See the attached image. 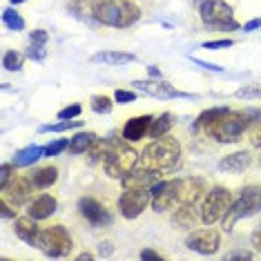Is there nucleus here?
Masks as SVG:
<instances>
[{
    "mask_svg": "<svg viewBox=\"0 0 261 261\" xmlns=\"http://www.w3.org/2000/svg\"><path fill=\"white\" fill-rule=\"evenodd\" d=\"M114 100H116V103H134V100H136V92L116 90V92H114Z\"/></svg>",
    "mask_w": 261,
    "mask_h": 261,
    "instance_id": "nucleus-40",
    "label": "nucleus"
},
{
    "mask_svg": "<svg viewBox=\"0 0 261 261\" xmlns=\"http://www.w3.org/2000/svg\"><path fill=\"white\" fill-rule=\"evenodd\" d=\"M221 246V234L212 228H201L194 230L186 237V248L188 250H194L199 254H215Z\"/></svg>",
    "mask_w": 261,
    "mask_h": 261,
    "instance_id": "nucleus-14",
    "label": "nucleus"
},
{
    "mask_svg": "<svg viewBox=\"0 0 261 261\" xmlns=\"http://www.w3.org/2000/svg\"><path fill=\"white\" fill-rule=\"evenodd\" d=\"M65 150H69V141L58 139V141H54V143H49L45 147V156H58V154H63Z\"/></svg>",
    "mask_w": 261,
    "mask_h": 261,
    "instance_id": "nucleus-34",
    "label": "nucleus"
},
{
    "mask_svg": "<svg viewBox=\"0 0 261 261\" xmlns=\"http://www.w3.org/2000/svg\"><path fill=\"white\" fill-rule=\"evenodd\" d=\"M232 194H230L228 188L223 186H215L205 192L203 205H201V221L205 225H215L217 221H221L225 217V212L232 205Z\"/></svg>",
    "mask_w": 261,
    "mask_h": 261,
    "instance_id": "nucleus-9",
    "label": "nucleus"
},
{
    "mask_svg": "<svg viewBox=\"0 0 261 261\" xmlns=\"http://www.w3.org/2000/svg\"><path fill=\"white\" fill-rule=\"evenodd\" d=\"M252 246H254V250H257V252H261V225H259V228L257 230H254V232H252Z\"/></svg>",
    "mask_w": 261,
    "mask_h": 261,
    "instance_id": "nucleus-47",
    "label": "nucleus"
},
{
    "mask_svg": "<svg viewBox=\"0 0 261 261\" xmlns=\"http://www.w3.org/2000/svg\"><path fill=\"white\" fill-rule=\"evenodd\" d=\"M79 127H83V121L67 118V121L61 123H51V125H40V132H67V129H79Z\"/></svg>",
    "mask_w": 261,
    "mask_h": 261,
    "instance_id": "nucleus-31",
    "label": "nucleus"
},
{
    "mask_svg": "<svg viewBox=\"0 0 261 261\" xmlns=\"http://www.w3.org/2000/svg\"><path fill=\"white\" fill-rule=\"evenodd\" d=\"M234 45L232 38H221V40H207V43H203V49H230V47Z\"/></svg>",
    "mask_w": 261,
    "mask_h": 261,
    "instance_id": "nucleus-38",
    "label": "nucleus"
},
{
    "mask_svg": "<svg viewBox=\"0 0 261 261\" xmlns=\"http://www.w3.org/2000/svg\"><path fill=\"white\" fill-rule=\"evenodd\" d=\"M34 248H38L45 257H51V259H61V257H67L74 248V239L72 234L67 232L65 225H49V228L40 230L36 241H34Z\"/></svg>",
    "mask_w": 261,
    "mask_h": 261,
    "instance_id": "nucleus-7",
    "label": "nucleus"
},
{
    "mask_svg": "<svg viewBox=\"0 0 261 261\" xmlns=\"http://www.w3.org/2000/svg\"><path fill=\"white\" fill-rule=\"evenodd\" d=\"M94 18L98 25L123 29L141 18V9L132 0H94Z\"/></svg>",
    "mask_w": 261,
    "mask_h": 261,
    "instance_id": "nucleus-4",
    "label": "nucleus"
},
{
    "mask_svg": "<svg viewBox=\"0 0 261 261\" xmlns=\"http://www.w3.org/2000/svg\"><path fill=\"white\" fill-rule=\"evenodd\" d=\"M96 139L98 136L94 134V132H79V134H74L72 139H69V154H87V150L96 143Z\"/></svg>",
    "mask_w": 261,
    "mask_h": 261,
    "instance_id": "nucleus-23",
    "label": "nucleus"
},
{
    "mask_svg": "<svg viewBox=\"0 0 261 261\" xmlns=\"http://www.w3.org/2000/svg\"><path fill=\"white\" fill-rule=\"evenodd\" d=\"M150 203H152L150 188L125 190V192L121 194V199H118V212L125 219H136Z\"/></svg>",
    "mask_w": 261,
    "mask_h": 261,
    "instance_id": "nucleus-11",
    "label": "nucleus"
},
{
    "mask_svg": "<svg viewBox=\"0 0 261 261\" xmlns=\"http://www.w3.org/2000/svg\"><path fill=\"white\" fill-rule=\"evenodd\" d=\"M199 219H201V210H197L194 203L183 205L174 212V223L179 225V228H194V225L199 223Z\"/></svg>",
    "mask_w": 261,
    "mask_h": 261,
    "instance_id": "nucleus-26",
    "label": "nucleus"
},
{
    "mask_svg": "<svg viewBox=\"0 0 261 261\" xmlns=\"http://www.w3.org/2000/svg\"><path fill=\"white\" fill-rule=\"evenodd\" d=\"M156 181H161V172L154 170H145V168H136L132 170L127 176H123L121 183L125 190H134V188H152Z\"/></svg>",
    "mask_w": 261,
    "mask_h": 261,
    "instance_id": "nucleus-15",
    "label": "nucleus"
},
{
    "mask_svg": "<svg viewBox=\"0 0 261 261\" xmlns=\"http://www.w3.org/2000/svg\"><path fill=\"white\" fill-rule=\"evenodd\" d=\"M174 125V116L170 114V112H163V114H159L156 118H152L150 123V129H147V136L150 139H159V136H165Z\"/></svg>",
    "mask_w": 261,
    "mask_h": 261,
    "instance_id": "nucleus-25",
    "label": "nucleus"
},
{
    "mask_svg": "<svg viewBox=\"0 0 261 261\" xmlns=\"http://www.w3.org/2000/svg\"><path fill=\"white\" fill-rule=\"evenodd\" d=\"M121 143V141H112V139H96L90 150H87V156H90V163H96V161H105V156L114 150V147Z\"/></svg>",
    "mask_w": 261,
    "mask_h": 261,
    "instance_id": "nucleus-27",
    "label": "nucleus"
},
{
    "mask_svg": "<svg viewBox=\"0 0 261 261\" xmlns=\"http://www.w3.org/2000/svg\"><path fill=\"white\" fill-rule=\"evenodd\" d=\"M230 108H210V110H203L199 114V118L194 121V132H199V129H203L205 125H210L212 121H217L221 114H225Z\"/></svg>",
    "mask_w": 261,
    "mask_h": 261,
    "instance_id": "nucleus-28",
    "label": "nucleus"
},
{
    "mask_svg": "<svg viewBox=\"0 0 261 261\" xmlns=\"http://www.w3.org/2000/svg\"><path fill=\"white\" fill-rule=\"evenodd\" d=\"M181 161V143L174 136H159L150 145H145V150L141 152L139 168L154 170V172H170L174 170Z\"/></svg>",
    "mask_w": 261,
    "mask_h": 261,
    "instance_id": "nucleus-3",
    "label": "nucleus"
},
{
    "mask_svg": "<svg viewBox=\"0 0 261 261\" xmlns=\"http://www.w3.org/2000/svg\"><path fill=\"white\" fill-rule=\"evenodd\" d=\"M147 74H150V79H163V76H161V69L154 67V65H150V67H147Z\"/></svg>",
    "mask_w": 261,
    "mask_h": 261,
    "instance_id": "nucleus-49",
    "label": "nucleus"
},
{
    "mask_svg": "<svg viewBox=\"0 0 261 261\" xmlns=\"http://www.w3.org/2000/svg\"><path fill=\"white\" fill-rule=\"evenodd\" d=\"M16 212H18V210H16V207H11L9 203H5V201H0V215H3L5 219H11V217L16 219Z\"/></svg>",
    "mask_w": 261,
    "mask_h": 261,
    "instance_id": "nucleus-44",
    "label": "nucleus"
},
{
    "mask_svg": "<svg viewBox=\"0 0 261 261\" xmlns=\"http://www.w3.org/2000/svg\"><path fill=\"white\" fill-rule=\"evenodd\" d=\"M34 181L32 176H14L7 186L0 190V201H5V203H9L11 207H20L29 203V199H32L34 194Z\"/></svg>",
    "mask_w": 261,
    "mask_h": 261,
    "instance_id": "nucleus-10",
    "label": "nucleus"
},
{
    "mask_svg": "<svg viewBox=\"0 0 261 261\" xmlns=\"http://www.w3.org/2000/svg\"><path fill=\"white\" fill-rule=\"evenodd\" d=\"M90 259H94L92 252H81V254H79V261H90Z\"/></svg>",
    "mask_w": 261,
    "mask_h": 261,
    "instance_id": "nucleus-50",
    "label": "nucleus"
},
{
    "mask_svg": "<svg viewBox=\"0 0 261 261\" xmlns=\"http://www.w3.org/2000/svg\"><path fill=\"white\" fill-rule=\"evenodd\" d=\"M40 156H45V147L29 145V147H25V150L16 152V156H14V161L11 163H14L16 168H29V165H34Z\"/></svg>",
    "mask_w": 261,
    "mask_h": 261,
    "instance_id": "nucleus-22",
    "label": "nucleus"
},
{
    "mask_svg": "<svg viewBox=\"0 0 261 261\" xmlns=\"http://www.w3.org/2000/svg\"><path fill=\"white\" fill-rule=\"evenodd\" d=\"M79 212L92 228H105V225H112V221H114L112 212L103 203H98L94 197H81L79 199Z\"/></svg>",
    "mask_w": 261,
    "mask_h": 261,
    "instance_id": "nucleus-13",
    "label": "nucleus"
},
{
    "mask_svg": "<svg viewBox=\"0 0 261 261\" xmlns=\"http://www.w3.org/2000/svg\"><path fill=\"white\" fill-rule=\"evenodd\" d=\"M259 27H261V18H254L243 25V32H254V29H259Z\"/></svg>",
    "mask_w": 261,
    "mask_h": 261,
    "instance_id": "nucleus-48",
    "label": "nucleus"
},
{
    "mask_svg": "<svg viewBox=\"0 0 261 261\" xmlns=\"http://www.w3.org/2000/svg\"><path fill=\"white\" fill-rule=\"evenodd\" d=\"M20 3H25V0H11V5H20Z\"/></svg>",
    "mask_w": 261,
    "mask_h": 261,
    "instance_id": "nucleus-51",
    "label": "nucleus"
},
{
    "mask_svg": "<svg viewBox=\"0 0 261 261\" xmlns=\"http://www.w3.org/2000/svg\"><path fill=\"white\" fill-rule=\"evenodd\" d=\"M47 40H49V34L45 32V29H34L32 34H29V43H38V45H47Z\"/></svg>",
    "mask_w": 261,
    "mask_h": 261,
    "instance_id": "nucleus-41",
    "label": "nucleus"
},
{
    "mask_svg": "<svg viewBox=\"0 0 261 261\" xmlns=\"http://www.w3.org/2000/svg\"><path fill=\"white\" fill-rule=\"evenodd\" d=\"M252 163V156L250 152H234V154H228V156H223L221 161H219V170L221 172H232V174H241V172H246L250 168Z\"/></svg>",
    "mask_w": 261,
    "mask_h": 261,
    "instance_id": "nucleus-17",
    "label": "nucleus"
},
{
    "mask_svg": "<svg viewBox=\"0 0 261 261\" xmlns=\"http://www.w3.org/2000/svg\"><path fill=\"white\" fill-rule=\"evenodd\" d=\"M92 110L96 112V114H110L112 108H114V103H112L110 96H105V94H96V96H92Z\"/></svg>",
    "mask_w": 261,
    "mask_h": 261,
    "instance_id": "nucleus-32",
    "label": "nucleus"
},
{
    "mask_svg": "<svg viewBox=\"0 0 261 261\" xmlns=\"http://www.w3.org/2000/svg\"><path fill=\"white\" fill-rule=\"evenodd\" d=\"M14 232L16 237H18L20 241H25L29 243V246H34V241H36V237H38V225H36V219L34 217H18V219H14Z\"/></svg>",
    "mask_w": 261,
    "mask_h": 261,
    "instance_id": "nucleus-19",
    "label": "nucleus"
},
{
    "mask_svg": "<svg viewBox=\"0 0 261 261\" xmlns=\"http://www.w3.org/2000/svg\"><path fill=\"white\" fill-rule=\"evenodd\" d=\"M237 98H248V100H254V98H261V85H243L234 92Z\"/></svg>",
    "mask_w": 261,
    "mask_h": 261,
    "instance_id": "nucleus-33",
    "label": "nucleus"
},
{
    "mask_svg": "<svg viewBox=\"0 0 261 261\" xmlns=\"http://www.w3.org/2000/svg\"><path fill=\"white\" fill-rule=\"evenodd\" d=\"M259 210H261V188L259 186L241 188L237 199L232 201V205H230V210L221 219V228L225 232H232L237 221H241L246 217H254Z\"/></svg>",
    "mask_w": 261,
    "mask_h": 261,
    "instance_id": "nucleus-5",
    "label": "nucleus"
},
{
    "mask_svg": "<svg viewBox=\"0 0 261 261\" xmlns=\"http://www.w3.org/2000/svg\"><path fill=\"white\" fill-rule=\"evenodd\" d=\"M141 161V154L129 147L125 143H118L103 161V170L110 179H123L127 176L132 170H136V165Z\"/></svg>",
    "mask_w": 261,
    "mask_h": 261,
    "instance_id": "nucleus-8",
    "label": "nucleus"
},
{
    "mask_svg": "<svg viewBox=\"0 0 261 261\" xmlns=\"http://www.w3.org/2000/svg\"><path fill=\"white\" fill-rule=\"evenodd\" d=\"M192 63H194V65H199V67H203L205 72H217V74H221V72H223V67H219V65H215V63H205V61H201V58H194V56H192Z\"/></svg>",
    "mask_w": 261,
    "mask_h": 261,
    "instance_id": "nucleus-42",
    "label": "nucleus"
},
{
    "mask_svg": "<svg viewBox=\"0 0 261 261\" xmlns=\"http://www.w3.org/2000/svg\"><path fill=\"white\" fill-rule=\"evenodd\" d=\"M112 250H114V248H112V243L103 241V243H100V248H98V257H100V259L110 257V254H112Z\"/></svg>",
    "mask_w": 261,
    "mask_h": 261,
    "instance_id": "nucleus-45",
    "label": "nucleus"
},
{
    "mask_svg": "<svg viewBox=\"0 0 261 261\" xmlns=\"http://www.w3.org/2000/svg\"><path fill=\"white\" fill-rule=\"evenodd\" d=\"M152 192V207L156 212L179 210L183 205H192L207 192L205 179L199 176H186L174 181H156L150 188Z\"/></svg>",
    "mask_w": 261,
    "mask_h": 261,
    "instance_id": "nucleus-1",
    "label": "nucleus"
},
{
    "mask_svg": "<svg viewBox=\"0 0 261 261\" xmlns=\"http://www.w3.org/2000/svg\"><path fill=\"white\" fill-rule=\"evenodd\" d=\"M141 259H150V261H159V259H163L159 252H154L150 250V248H145V250H141Z\"/></svg>",
    "mask_w": 261,
    "mask_h": 261,
    "instance_id": "nucleus-46",
    "label": "nucleus"
},
{
    "mask_svg": "<svg viewBox=\"0 0 261 261\" xmlns=\"http://www.w3.org/2000/svg\"><path fill=\"white\" fill-rule=\"evenodd\" d=\"M22 63H25V56L20 51H5L3 56V67L7 72H20L22 69Z\"/></svg>",
    "mask_w": 261,
    "mask_h": 261,
    "instance_id": "nucleus-30",
    "label": "nucleus"
},
{
    "mask_svg": "<svg viewBox=\"0 0 261 261\" xmlns=\"http://www.w3.org/2000/svg\"><path fill=\"white\" fill-rule=\"evenodd\" d=\"M154 116H134L129 118L125 123V127H123V139L129 141V143H134V141H141L143 136L147 134V129H150V123H152Z\"/></svg>",
    "mask_w": 261,
    "mask_h": 261,
    "instance_id": "nucleus-18",
    "label": "nucleus"
},
{
    "mask_svg": "<svg viewBox=\"0 0 261 261\" xmlns=\"http://www.w3.org/2000/svg\"><path fill=\"white\" fill-rule=\"evenodd\" d=\"M194 7L199 9L201 22L207 29L219 32H237L241 25L234 20V11L225 0H194Z\"/></svg>",
    "mask_w": 261,
    "mask_h": 261,
    "instance_id": "nucleus-6",
    "label": "nucleus"
},
{
    "mask_svg": "<svg viewBox=\"0 0 261 261\" xmlns=\"http://www.w3.org/2000/svg\"><path fill=\"white\" fill-rule=\"evenodd\" d=\"M246 134H248V141H250L254 147H259V150H261V118H257V121L248 127Z\"/></svg>",
    "mask_w": 261,
    "mask_h": 261,
    "instance_id": "nucleus-35",
    "label": "nucleus"
},
{
    "mask_svg": "<svg viewBox=\"0 0 261 261\" xmlns=\"http://www.w3.org/2000/svg\"><path fill=\"white\" fill-rule=\"evenodd\" d=\"M58 207V201L51 197V194H40V197H36L34 201H29L27 205V215L34 217L36 221H43V219L51 217L56 212Z\"/></svg>",
    "mask_w": 261,
    "mask_h": 261,
    "instance_id": "nucleus-16",
    "label": "nucleus"
},
{
    "mask_svg": "<svg viewBox=\"0 0 261 261\" xmlns=\"http://www.w3.org/2000/svg\"><path fill=\"white\" fill-rule=\"evenodd\" d=\"M257 118H261V110H228L203 129L219 143H237Z\"/></svg>",
    "mask_w": 261,
    "mask_h": 261,
    "instance_id": "nucleus-2",
    "label": "nucleus"
},
{
    "mask_svg": "<svg viewBox=\"0 0 261 261\" xmlns=\"http://www.w3.org/2000/svg\"><path fill=\"white\" fill-rule=\"evenodd\" d=\"M81 112L83 108L79 103H72V105H67V108H63L61 112H58V121H67V118H79L81 116Z\"/></svg>",
    "mask_w": 261,
    "mask_h": 261,
    "instance_id": "nucleus-36",
    "label": "nucleus"
},
{
    "mask_svg": "<svg viewBox=\"0 0 261 261\" xmlns=\"http://www.w3.org/2000/svg\"><path fill=\"white\" fill-rule=\"evenodd\" d=\"M134 61H136V56L127 54V51H96V54L92 56V63H105V65H112V67L127 65Z\"/></svg>",
    "mask_w": 261,
    "mask_h": 261,
    "instance_id": "nucleus-21",
    "label": "nucleus"
},
{
    "mask_svg": "<svg viewBox=\"0 0 261 261\" xmlns=\"http://www.w3.org/2000/svg\"><path fill=\"white\" fill-rule=\"evenodd\" d=\"M3 22H5V27L14 29V32H20V29H25V20H22V16L14 7L3 9Z\"/></svg>",
    "mask_w": 261,
    "mask_h": 261,
    "instance_id": "nucleus-29",
    "label": "nucleus"
},
{
    "mask_svg": "<svg viewBox=\"0 0 261 261\" xmlns=\"http://www.w3.org/2000/svg\"><path fill=\"white\" fill-rule=\"evenodd\" d=\"M259 163H261V154H259Z\"/></svg>",
    "mask_w": 261,
    "mask_h": 261,
    "instance_id": "nucleus-52",
    "label": "nucleus"
},
{
    "mask_svg": "<svg viewBox=\"0 0 261 261\" xmlns=\"http://www.w3.org/2000/svg\"><path fill=\"white\" fill-rule=\"evenodd\" d=\"M14 168H16L14 163H3V165H0V190H3L11 179H14Z\"/></svg>",
    "mask_w": 261,
    "mask_h": 261,
    "instance_id": "nucleus-37",
    "label": "nucleus"
},
{
    "mask_svg": "<svg viewBox=\"0 0 261 261\" xmlns=\"http://www.w3.org/2000/svg\"><path fill=\"white\" fill-rule=\"evenodd\" d=\"M132 87L136 92H141V94H147V96H154V98H163V100H170V98H192V94L179 92L174 85H170V83L163 81V79L134 81Z\"/></svg>",
    "mask_w": 261,
    "mask_h": 261,
    "instance_id": "nucleus-12",
    "label": "nucleus"
},
{
    "mask_svg": "<svg viewBox=\"0 0 261 261\" xmlns=\"http://www.w3.org/2000/svg\"><path fill=\"white\" fill-rule=\"evenodd\" d=\"M225 261H232V259H243V261H248V259H252V252L250 250H232V252H228L223 257Z\"/></svg>",
    "mask_w": 261,
    "mask_h": 261,
    "instance_id": "nucleus-43",
    "label": "nucleus"
},
{
    "mask_svg": "<svg viewBox=\"0 0 261 261\" xmlns=\"http://www.w3.org/2000/svg\"><path fill=\"white\" fill-rule=\"evenodd\" d=\"M45 56H47L45 45H38V43L29 45V58H32V61H45Z\"/></svg>",
    "mask_w": 261,
    "mask_h": 261,
    "instance_id": "nucleus-39",
    "label": "nucleus"
},
{
    "mask_svg": "<svg viewBox=\"0 0 261 261\" xmlns=\"http://www.w3.org/2000/svg\"><path fill=\"white\" fill-rule=\"evenodd\" d=\"M32 181H34V186H36V190H47V188H51L58 181V170L54 168V165L38 168L32 174Z\"/></svg>",
    "mask_w": 261,
    "mask_h": 261,
    "instance_id": "nucleus-24",
    "label": "nucleus"
},
{
    "mask_svg": "<svg viewBox=\"0 0 261 261\" xmlns=\"http://www.w3.org/2000/svg\"><path fill=\"white\" fill-rule=\"evenodd\" d=\"M67 9L72 11L74 18H79L81 22H90V25H98L94 18V0H72L67 5Z\"/></svg>",
    "mask_w": 261,
    "mask_h": 261,
    "instance_id": "nucleus-20",
    "label": "nucleus"
}]
</instances>
